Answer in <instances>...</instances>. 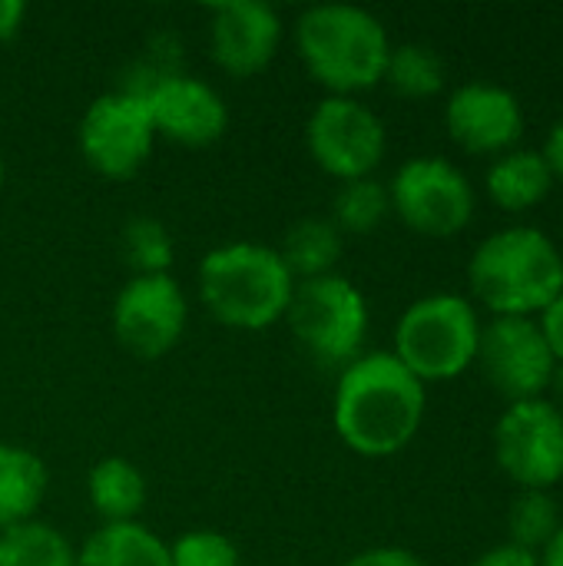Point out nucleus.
Instances as JSON below:
<instances>
[{
    "label": "nucleus",
    "instance_id": "nucleus-25",
    "mask_svg": "<svg viewBox=\"0 0 563 566\" xmlns=\"http://www.w3.org/2000/svg\"><path fill=\"white\" fill-rule=\"evenodd\" d=\"M557 531H561V511L551 491H521L511 501V511H508L511 541L508 544L541 554Z\"/></svg>",
    "mask_w": 563,
    "mask_h": 566
},
{
    "label": "nucleus",
    "instance_id": "nucleus-31",
    "mask_svg": "<svg viewBox=\"0 0 563 566\" xmlns=\"http://www.w3.org/2000/svg\"><path fill=\"white\" fill-rule=\"evenodd\" d=\"M544 159H548V166H551V172H554V179H561L563 182V119H557L554 126H551V133H548V139H544Z\"/></svg>",
    "mask_w": 563,
    "mask_h": 566
},
{
    "label": "nucleus",
    "instance_id": "nucleus-23",
    "mask_svg": "<svg viewBox=\"0 0 563 566\" xmlns=\"http://www.w3.org/2000/svg\"><path fill=\"white\" fill-rule=\"evenodd\" d=\"M388 212H392L388 182L365 176V179H348L338 186L329 219L338 226L342 235H368L388 219Z\"/></svg>",
    "mask_w": 563,
    "mask_h": 566
},
{
    "label": "nucleus",
    "instance_id": "nucleus-27",
    "mask_svg": "<svg viewBox=\"0 0 563 566\" xmlns=\"http://www.w3.org/2000/svg\"><path fill=\"white\" fill-rule=\"evenodd\" d=\"M345 566H425V560L405 547H368V551L348 557Z\"/></svg>",
    "mask_w": 563,
    "mask_h": 566
},
{
    "label": "nucleus",
    "instance_id": "nucleus-8",
    "mask_svg": "<svg viewBox=\"0 0 563 566\" xmlns=\"http://www.w3.org/2000/svg\"><path fill=\"white\" fill-rule=\"evenodd\" d=\"M305 146L319 169L348 182L375 176L388 153V129L358 96H325L309 113Z\"/></svg>",
    "mask_w": 563,
    "mask_h": 566
},
{
    "label": "nucleus",
    "instance_id": "nucleus-19",
    "mask_svg": "<svg viewBox=\"0 0 563 566\" xmlns=\"http://www.w3.org/2000/svg\"><path fill=\"white\" fill-rule=\"evenodd\" d=\"M46 494V464L20 444H0V534L33 521Z\"/></svg>",
    "mask_w": 563,
    "mask_h": 566
},
{
    "label": "nucleus",
    "instance_id": "nucleus-2",
    "mask_svg": "<svg viewBox=\"0 0 563 566\" xmlns=\"http://www.w3.org/2000/svg\"><path fill=\"white\" fill-rule=\"evenodd\" d=\"M468 285L494 318H538L563 292V252L538 226H508L481 239Z\"/></svg>",
    "mask_w": 563,
    "mask_h": 566
},
{
    "label": "nucleus",
    "instance_id": "nucleus-7",
    "mask_svg": "<svg viewBox=\"0 0 563 566\" xmlns=\"http://www.w3.org/2000/svg\"><path fill=\"white\" fill-rule=\"evenodd\" d=\"M392 212L418 235L455 239L475 219V186L461 166L445 156H415L388 182Z\"/></svg>",
    "mask_w": 563,
    "mask_h": 566
},
{
    "label": "nucleus",
    "instance_id": "nucleus-30",
    "mask_svg": "<svg viewBox=\"0 0 563 566\" xmlns=\"http://www.w3.org/2000/svg\"><path fill=\"white\" fill-rule=\"evenodd\" d=\"M27 3L23 0H0V40H13L23 27Z\"/></svg>",
    "mask_w": 563,
    "mask_h": 566
},
{
    "label": "nucleus",
    "instance_id": "nucleus-21",
    "mask_svg": "<svg viewBox=\"0 0 563 566\" xmlns=\"http://www.w3.org/2000/svg\"><path fill=\"white\" fill-rule=\"evenodd\" d=\"M445 76H448V70H445V60L435 46L398 43L388 53L382 83H388L405 99H428V96H438L445 90Z\"/></svg>",
    "mask_w": 563,
    "mask_h": 566
},
{
    "label": "nucleus",
    "instance_id": "nucleus-28",
    "mask_svg": "<svg viewBox=\"0 0 563 566\" xmlns=\"http://www.w3.org/2000/svg\"><path fill=\"white\" fill-rule=\"evenodd\" d=\"M534 322H538V328H541V335L548 342V352L554 355L557 365H563V292Z\"/></svg>",
    "mask_w": 563,
    "mask_h": 566
},
{
    "label": "nucleus",
    "instance_id": "nucleus-24",
    "mask_svg": "<svg viewBox=\"0 0 563 566\" xmlns=\"http://www.w3.org/2000/svg\"><path fill=\"white\" fill-rule=\"evenodd\" d=\"M119 249L133 275H169L176 259L169 229L153 216H133L119 232Z\"/></svg>",
    "mask_w": 563,
    "mask_h": 566
},
{
    "label": "nucleus",
    "instance_id": "nucleus-15",
    "mask_svg": "<svg viewBox=\"0 0 563 566\" xmlns=\"http://www.w3.org/2000/svg\"><path fill=\"white\" fill-rule=\"evenodd\" d=\"M282 43V17L262 0H222L209 7V53L229 76L262 73Z\"/></svg>",
    "mask_w": 563,
    "mask_h": 566
},
{
    "label": "nucleus",
    "instance_id": "nucleus-1",
    "mask_svg": "<svg viewBox=\"0 0 563 566\" xmlns=\"http://www.w3.org/2000/svg\"><path fill=\"white\" fill-rule=\"evenodd\" d=\"M425 411V385L392 352H362L338 371L332 424L342 444L362 458L402 454L421 431Z\"/></svg>",
    "mask_w": 563,
    "mask_h": 566
},
{
    "label": "nucleus",
    "instance_id": "nucleus-11",
    "mask_svg": "<svg viewBox=\"0 0 563 566\" xmlns=\"http://www.w3.org/2000/svg\"><path fill=\"white\" fill-rule=\"evenodd\" d=\"M113 335L136 358H163L189 325V302L173 275H133L113 298Z\"/></svg>",
    "mask_w": 563,
    "mask_h": 566
},
{
    "label": "nucleus",
    "instance_id": "nucleus-26",
    "mask_svg": "<svg viewBox=\"0 0 563 566\" xmlns=\"http://www.w3.org/2000/svg\"><path fill=\"white\" fill-rule=\"evenodd\" d=\"M173 566H242L239 547L219 531H189L169 544Z\"/></svg>",
    "mask_w": 563,
    "mask_h": 566
},
{
    "label": "nucleus",
    "instance_id": "nucleus-33",
    "mask_svg": "<svg viewBox=\"0 0 563 566\" xmlns=\"http://www.w3.org/2000/svg\"><path fill=\"white\" fill-rule=\"evenodd\" d=\"M551 388L561 395V401H563V365H557V371H554V381H551Z\"/></svg>",
    "mask_w": 563,
    "mask_h": 566
},
{
    "label": "nucleus",
    "instance_id": "nucleus-12",
    "mask_svg": "<svg viewBox=\"0 0 563 566\" xmlns=\"http://www.w3.org/2000/svg\"><path fill=\"white\" fill-rule=\"evenodd\" d=\"M475 365L484 381L508 398V405L544 398L557 371L534 318H491L481 328Z\"/></svg>",
    "mask_w": 563,
    "mask_h": 566
},
{
    "label": "nucleus",
    "instance_id": "nucleus-20",
    "mask_svg": "<svg viewBox=\"0 0 563 566\" xmlns=\"http://www.w3.org/2000/svg\"><path fill=\"white\" fill-rule=\"evenodd\" d=\"M86 497L103 524H129L146 504V478L126 458H103L90 468Z\"/></svg>",
    "mask_w": 563,
    "mask_h": 566
},
{
    "label": "nucleus",
    "instance_id": "nucleus-14",
    "mask_svg": "<svg viewBox=\"0 0 563 566\" xmlns=\"http://www.w3.org/2000/svg\"><path fill=\"white\" fill-rule=\"evenodd\" d=\"M448 136L475 156H501L518 146L524 133L521 99L498 83H461L445 103Z\"/></svg>",
    "mask_w": 563,
    "mask_h": 566
},
{
    "label": "nucleus",
    "instance_id": "nucleus-10",
    "mask_svg": "<svg viewBox=\"0 0 563 566\" xmlns=\"http://www.w3.org/2000/svg\"><path fill=\"white\" fill-rule=\"evenodd\" d=\"M498 468L521 491H551L563 481V408L548 398L514 401L494 424Z\"/></svg>",
    "mask_w": 563,
    "mask_h": 566
},
{
    "label": "nucleus",
    "instance_id": "nucleus-16",
    "mask_svg": "<svg viewBox=\"0 0 563 566\" xmlns=\"http://www.w3.org/2000/svg\"><path fill=\"white\" fill-rule=\"evenodd\" d=\"M554 182L557 179H554L544 153L524 149V146H514V149L494 156V163L484 172V192L504 212H528V209L541 206L551 196Z\"/></svg>",
    "mask_w": 563,
    "mask_h": 566
},
{
    "label": "nucleus",
    "instance_id": "nucleus-34",
    "mask_svg": "<svg viewBox=\"0 0 563 566\" xmlns=\"http://www.w3.org/2000/svg\"><path fill=\"white\" fill-rule=\"evenodd\" d=\"M3 179H7V169H3V156H0V192H3Z\"/></svg>",
    "mask_w": 563,
    "mask_h": 566
},
{
    "label": "nucleus",
    "instance_id": "nucleus-22",
    "mask_svg": "<svg viewBox=\"0 0 563 566\" xmlns=\"http://www.w3.org/2000/svg\"><path fill=\"white\" fill-rule=\"evenodd\" d=\"M0 566H76V551L56 527L33 517L0 534Z\"/></svg>",
    "mask_w": 563,
    "mask_h": 566
},
{
    "label": "nucleus",
    "instance_id": "nucleus-6",
    "mask_svg": "<svg viewBox=\"0 0 563 566\" xmlns=\"http://www.w3.org/2000/svg\"><path fill=\"white\" fill-rule=\"evenodd\" d=\"M285 322L315 365L342 371L362 355L368 338V298L338 272L295 282Z\"/></svg>",
    "mask_w": 563,
    "mask_h": 566
},
{
    "label": "nucleus",
    "instance_id": "nucleus-29",
    "mask_svg": "<svg viewBox=\"0 0 563 566\" xmlns=\"http://www.w3.org/2000/svg\"><path fill=\"white\" fill-rule=\"evenodd\" d=\"M471 566H541L538 564V554L524 551V547H514V544H498L491 551H484Z\"/></svg>",
    "mask_w": 563,
    "mask_h": 566
},
{
    "label": "nucleus",
    "instance_id": "nucleus-4",
    "mask_svg": "<svg viewBox=\"0 0 563 566\" xmlns=\"http://www.w3.org/2000/svg\"><path fill=\"white\" fill-rule=\"evenodd\" d=\"M295 279L262 242H226L199 262V298L209 315L239 332H262L285 318Z\"/></svg>",
    "mask_w": 563,
    "mask_h": 566
},
{
    "label": "nucleus",
    "instance_id": "nucleus-3",
    "mask_svg": "<svg viewBox=\"0 0 563 566\" xmlns=\"http://www.w3.org/2000/svg\"><path fill=\"white\" fill-rule=\"evenodd\" d=\"M299 56L329 96H355L382 83L392 40L385 23L358 3H312L295 23Z\"/></svg>",
    "mask_w": 563,
    "mask_h": 566
},
{
    "label": "nucleus",
    "instance_id": "nucleus-18",
    "mask_svg": "<svg viewBox=\"0 0 563 566\" xmlns=\"http://www.w3.org/2000/svg\"><path fill=\"white\" fill-rule=\"evenodd\" d=\"M292 272L295 282L322 279L332 275L342 252H345V235L329 216H302L299 222L289 226L282 249H275Z\"/></svg>",
    "mask_w": 563,
    "mask_h": 566
},
{
    "label": "nucleus",
    "instance_id": "nucleus-32",
    "mask_svg": "<svg viewBox=\"0 0 563 566\" xmlns=\"http://www.w3.org/2000/svg\"><path fill=\"white\" fill-rule=\"evenodd\" d=\"M538 564L541 566H563V524L561 531L551 537V544L538 554Z\"/></svg>",
    "mask_w": 563,
    "mask_h": 566
},
{
    "label": "nucleus",
    "instance_id": "nucleus-5",
    "mask_svg": "<svg viewBox=\"0 0 563 566\" xmlns=\"http://www.w3.org/2000/svg\"><path fill=\"white\" fill-rule=\"evenodd\" d=\"M481 328L484 322L471 298L458 292H431L402 312L392 355L421 385L455 381L475 365Z\"/></svg>",
    "mask_w": 563,
    "mask_h": 566
},
{
    "label": "nucleus",
    "instance_id": "nucleus-17",
    "mask_svg": "<svg viewBox=\"0 0 563 566\" xmlns=\"http://www.w3.org/2000/svg\"><path fill=\"white\" fill-rule=\"evenodd\" d=\"M76 566H173L169 544L143 527L139 521L129 524H103L86 537L76 551Z\"/></svg>",
    "mask_w": 563,
    "mask_h": 566
},
{
    "label": "nucleus",
    "instance_id": "nucleus-13",
    "mask_svg": "<svg viewBox=\"0 0 563 566\" xmlns=\"http://www.w3.org/2000/svg\"><path fill=\"white\" fill-rule=\"evenodd\" d=\"M146 99L156 136L179 146H209L229 126V106L222 93L189 73H163L146 90H136Z\"/></svg>",
    "mask_w": 563,
    "mask_h": 566
},
{
    "label": "nucleus",
    "instance_id": "nucleus-9",
    "mask_svg": "<svg viewBox=\"0 0 563 566\" xmlns=\"http://www.w3.org/2000/svg\"><path fill=\"white\" fill-rule=\"evenodd\" d=\"M76 143L93 172L106 179H133L156 146V126L146 99L136 90L96 96L80 116Z\"/></svg>",
    "mask_w": 563,
    "mask_h": 566
}]
</instances>
